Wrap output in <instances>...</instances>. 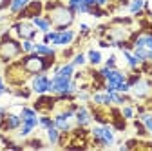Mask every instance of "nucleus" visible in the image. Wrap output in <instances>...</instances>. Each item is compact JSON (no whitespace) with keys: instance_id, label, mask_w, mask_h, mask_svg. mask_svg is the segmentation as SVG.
Masks as SVG:
<instances>
[{"instance_id":"e433bc0d","label":"nucleus","mask_w":152,"mask_h":151,"mask_svg":"<svg viewBox=\"0 0 152 151\" xmlns=\"http://www.w3.org/2000/svg\"><path fill=\"white\" fill-rule=\"evenodd\" d=\"M62 56H64V58H72V56H74V51H72V47H71V49H65V51L62 53Z\"/></svg>"},{"instance_id":"2f4dec72","label":"nucleus","mask_w":152,"mask_h":151,"mask_svg":"<svg viewBox=\"0 0 152 151\" xmlns=\"http://www.w3.org/2000/svg\"><path fill=\"white\" fill-rule=\"evenodd\" d=\"M118 58H116V55H110L109 58L105 60V66L109 67V69H114V67H118V62H116Z\"/></svg>"},{"instance_id":"412c9836","label":"nucleus","mask_w":152,"mask_h":151,"mask_svg":"<svg viewBox=\"0 0 152 151\" xmlns=\"http://www.w3.org/2000/svg\"><path fill=\"white\" fill-rule=\"evenodd\" d=\"M127 11L130 13V15H138V13H141V11H145V0H130L129 2V6H127Z\"/></svg>"},{"instance_id":"20e7f679","label":"nucleus","mask_w":152,"mask_h":151,"mask_svg":"<svg viewBox=\"0 0 152 151\" xmlns=\"http://www.w3.org/2000/svg\"><path fill=\"white\" fill-rule=\"evenodd\" d=\"M4 78H6V82L15 89V87H22V86H26V82L31 78V75L24 69V66L20 64V60H13V62L6 64Z\"/></svg>"},{"instance_id":"4be33fe9","label":"nucleus","mask_w":152,"mask_h":151,"mask_svg":"<svg viewBox=\"0 0 152 151\" xmlns=\"http://www.w3.org/2000/svg\"><path fill=\"white\" fill-rule=\"evenodd\" d=\"M120 113H121V117H123L125 120H132V118L136 117V107L132 106V104H129V102H125V104L121 106Z\"/></svg>"},{"instance_id":"ea45409f","label":"nucleus","mask_w":152,"mask_h":151,"mask_svg":"<svg viewBox=\"0 0 152 151\" xmlns=\"http://www.w3.org/2000/svg\"><path fill=\"white\" fill-rule=\"evenodd\" d=\"M4 82H6V78L2 77V75H0V89H6V87H7V86H6Z\"/></svg>"},{"instance_id":"dca6fc26","label":"nucleus","mask_w":152,"mask_h":151,"mask_svg":"<svg viewBox=\"0 0 152 151\" xmlns=\"http://www.w3.org/2000/svg\"><path fill=\"white\" fill-rule=\"evenodd\" d=\"M74 40H76V31H72L71 27H69V29H64V31H60L58 46H71Z\"/></svg>"},{"instance_id":"6ab92c4d","label":"nucleus","mask_w":152,"mask_h":151,"mask_svg":"<svg viewBox=\"0 0 152 151\" xmlns=\"http://www.w3.org/2000/svg\"><path fill=\"white\" fill-rule=\"evenodd\" d=\"M45 133H47V142H49L51 146H58V142H60V135H62V131H60L58 127L53 126V127L45 129Z\"/></svg>"},{"instance_id":"1a4fd4ad","label":"nucleus","mask_w":152,"mask_h":151,"mask_svg":"<svg viewBox=\"0 0 152 151\" xmlns=\"http://www.w3.org/2000/svg\"><path fill=\"white\" fill-rule=\"evenodd\" d=\"M58 104V98H56V95H49V93H44V95H38V98L34 100V109L38 111V113H49L54 109V106Z\"/></svg>"},{"instance_id":"c85d7f7f","label":"nucleus","mask_w":152,"mask_h":151,"mask_svg":"<svg viewBox=\"0 0 152 151\" xmlns=\"http://www.w3.org/2000/svg\"><path fill=\"white\" fill-rule=\"evenodd\" d=\"M71 62H72L76 67H83L85 62H87V55H85V53H74V56H72Z\"/></svg>"},{"instance_id":"58836bf2","label":"nucleus","mask_w":152,"mask_h":151,"mask_svg":"<svg viewBox=\"0 0 152 151\" xmlns=\"http://www.w3.org/2000/svg\"><path fill=\"white\" fill-rule=\"evenodd\" d=\"M7 113H9V111H7V107H0V120H2V118L7 115Z\"/></svg>"},{"instance_id":"9d476101","label":"nucleus","mask_w":152,"mask_h":151,"mask_svg":"<svg viewBox=\"0 0 152 151\" xmlns=\"http://www.w3.org/2000/svg\"><path fill=\"white\" fill-rule=\"evenodd\" d=\"M31 89L36 95H44V93L51 91V78L47 77V73H38L31 77Z\"/></svg>"},{"instance_id":"ddd939ff","label":"nucleus","mask_w":152,"mask_h":151,"mask_svg":"<svg viewBox=\"0 0 152 151\" xmlns=\"http://www.w3.org/2000/svg\"><path fill=\"white\" fill-rule=\"evenodd\" d=\"M33 24H34V27L40 31V33H47V31H51V20L47 18V15L44 13V15H40V16H34L33 20H31Z\"/></svg>"},{"instance_id":"b1692460","label":"nucleus","mask_w":152,"mask_h":151,"mask_svg":"<svg viewBox=\"0 0 152 151\" xmlns=\"http://www.w3.org/2000/svg\"><path fill=\"white\" fill-rule=\"evenodd\" d=\"M140 120L143 122V126L147 127V131L148 133H152V111H143V113H140Z\"/></svg>"},{"instance_id":"473e14b6","label":"nucleus","mask_w":152,"mask_h":151,"mask_svg":"<svg viewBox=\"0 0 152 151\" xmlns=\"http://www.w3.org/2000/svg\"><path fill=\"white\" fill-rule=\"evenodd\" d=\"M89 33H91V27L87 24H80V36H82V38L89 36Z\"/></svg>"},{"instance_id":"f03ea898","label":"nucleus","mask_w":152,"mask_h":151,"mask_svg":"<svg viewBox=\"0 0 152 151\" xmlns=\"http://www.w3.org/2000/svg\"><path fill=\"white\" fill-rule=\"evenodd\" d=\"M18 60L24 66V69L33 77V75L47 73L49 69H53V66L56 62V56H42V55L33 51V53H24Z\"/></svg>"},{"instance_id":"6e6552de","label":"nucleus","mask_w":152,"mask_h":151,"mask_svg":"<svg viewBox=\"0 0 152 151\" xmlns=\"http://www.w3.org/2000/svg\"><path fill=\"white\" fill-rule=\"evenodd\" d=\"M40 15H44V2H40V0H31L27 4V7L15 16V20H33L34 16H40Z\"/></svg>"},{"instance_id":"423d86ee","label":"nucleus","mask_w":152,"mask_h":151,"mask_svg":"<svg viewBox=\"0 0 152 151\" xmlns=\"http://www.w3.org/2000/svg\"><path fill=\"white\" fill-rule=\"evenodd\" d=\"M91 135L94 140V146L100 147H110L116 142V137H114V129L109 124H98L91 129Z\"/></svg>"},{"instance_id":"c9c22d12","label":"nucleus","mask_w":152,"mask_h":151,"mask_svg":"<svg viewBox=\"0 0 152 151\" xmlns=\"http://www.w3.org/2000/svg\"><path fill=\"white\" fill-rule=\"evenodd\" d=\"M9 4H11V0H0V13L4 9H9Z\"/></svg>"},{"instance_id":"79ce46f5","label":"nucleus","mask_w":152,"mask_h":151,"mask_svg":"<svg viewBox=\"0 0 152 151\" xmlns=\"http://www.w3.org/2000/svg\"><path fill=\"white\" fill-rule=\"evenodd\" d=\"M2 33H4V31H2V29H0V38H2Z\"/></svg>"},{"instance_id":"7c9ffc66","label":"nucleus","mask_w":152,"mask_h":151,"mask_svg":"<svg viewBox=\"0 0 152 151\" xmlns=\"http://www.w3.org/2000/svg\"><path fill=\"white\" fill-rule=\"evenodd\" d=\"M134 127H136V131H138V137H147L148 135V131H147V127L143 126V122L138 118L136 122H134Z\"/></svg>"},{"instance_id":"7ed1b4c3","label":"nucleus","mask_w":152,"mask_h":151,"mask_svg":"<svg viewBox=\"0 0 152 151\" xmlns=\"http://www.w3.org/2000/svg\"><path fill=\"white\" fill-rule=\"evenodd\" d=\"M24 55L22 51V44L18 38H13L9 29H6L2 33V38H0V62L2 64H9L13 60H18Z\"/></svg>"},{"instance_id":"4c0bfd02","label":"nucleus","mask_w":152,"mask_h":151,"mask_svg":"<svg viewBox=\"0 0 152 151\" xmlns=\"http://www.w3.org/2000/svg\"><path fill=\"white\" fill-rule=\"evenodd\" d=\"M109 2H110V0H96V6H100V7H105Z\"/></svg>"},{"instance_id":"9b49d317","label":"nucleus","mask_w":152,"mask_h":151,"mask_svg":"<svg viewBox=\"0 0 152 151\" xmlns=\"http://www.w3.org/2000/svg\"><path fill=\"white\" fill-rule=\"evenodd\" d=\"M20 126H22V117L15 115V113H7V115L0 120V129L2 131H18Z\"/></svg>"},{"instance_id":"393cba45","label":"nucleus","mask_w":152,"mask_h":151,"mask_svg":"<svg viewBox=\"0 0 152 151\" xmlns=\"http://www.w3.org/2000/svg\"><path fill=\"white\" fill-rule=\"evenodd\" d=\"M31 93H33V89L31 87H26V86H22V87H15L13 89V95L15 97H18V98H31Z\"/></svg>"},{"instance_id":"f3484780","label":"nucleus","mask_w":152,"mask_h":151,"mask_svg":"<svg viewBox=\"0 0 152 151\" xmlns=\"http://www.w3.org/2000/svg\"><path fill=\"white\" fill-rule=\"evenodd\" d=\"M29 2H31V0H11V4H9V13H11V16H16L20 11H24Z\"/></svg>"},{"instance_id":"2eb2a0df","label":"nucleus","mask_w":152,"mask_h":151,"mask_svg":"<svg viewBox=\"0 0 152 151\" xmlns=\"http://www.w3.org/2000/svg\"><path fill=\"white\" fill-rule=\"evenodd\" d=\"M91 100H92V104H96V106H112V100H110L107 91H103V93L102 91H94Z\"/></svg>"},{"instance_id":"a19ab883","label":"nucleus","mask_w":152,"mask_h":151,"mask_svg":"<svg viewBox=\"0 0 152 151\" xmlns=\"http://www.w3.org/2000/svg\"><path fill=\"white\" fill-rule=\"evenodd\" d=\"M6 20H7V16H6V15H0V24L6 22Z\"/></svg>"},{"instance_id":"0eeeda50","label":"nucleus","mask_w":152,"mask_h":151,"mask_svg":"<svg viewBox=\"0 0 152 151\" xmlns=\"http://www.w3.org/2000/svg\"><path fill=\"white\" fill-rule=\"evenodd\" d=\"M130 93H132V98H136L140 102L152 104V80L141 77L134 86L130 87Z\"/></svg>"},{"instance_id":"37998d69","label":"nucleus","mask_w":152,"mask_h":151,"mask_svg":"<svg viewBox=\"0 0 152 151\" xmlns=\"http://www.w3.org/2000/svg\"><path fill=\"white\" fill-rule=\"evenodd\" d=\"M0 64H2V62H0Z\"/></svg>"},{"instance_id":"c03bdc74","label":"nucleus","mask_w":152,"mask_h":151,"mask_svg":"<svg viewBox=\"0 0 152 151\" xmlns=\"http://www.w3.org/2000/svg\"><path fill=\"white\" fill-rule=\"evenodd\" d=\"M150 109H152V107H150Z\"/></svg>"},{"instance_id":"f704fd0d","label":"nucleus","mask_w":152,"mask_h":151,"mask_svg":"<svg viewBox=\"0 0 152 151\" xmlns=\"http://www.w3.org/2000/svg\"><path fill=\"white\" fill-rule=\"evenodd\" d=\"M29 147H44V144H42V140H38V138H34V140H31L29 144H27Z\"/></svg>"},{"instance_id":"aec40b11","label":"nucleus","mask_w":152,"mask_h":151,"mask_svg":"<svg viewBox=\"0 0 152 151\" xmlns=\"http://www.w3.org/2000/svg\"><path fill=\"white\" fill-rule=\"evenodd\" d=\"M102 51H98V49H89L87 51V62L92 66V67H96V66H100L102 64Z\"/></svg>"},{"instance_id":"4468645a","label":"nucleus","mask_w":152,"mask_h":151,"mask_svg":"<svg viewBox=\"0 0 152 151\" xmlns=\"http://www.w3.org/2000/svg\"><path fill=\"white\" fill-rule=\"evenodd\" d=\"M121 55H123V58H125V62H127V66H129L130 71H140L141 62L136 58L134 53H132L130 49H121ZM140 73H141V71H140Z\"/></svg>"},{"instance_id":"f8f14e48","label":"nucleus","mask_w":152,"mask_h":151,"mask_svg":"<svg viewBox=\"0 0 152 151\" xmlns=\"http://www.w3.org/2000/svg\"><path fill=\"white\" fill-rule=\"evenodd\" d=\"M74 120H76V126L87 127V126L92 122L91 107H87V106H78V109H76V113H74Z\"/></svg>"},{"instance_id":"c756f323","label":"nucleus","mask_w":152,"mask_h":151,"mask_svg":"<svg viewBox=\"0 0 152 151\" xmlns=\"http://www.w3.org/2000/svg\"><path fill=\"white\" fill-rule=\"evenodd\" d=\"M20 44H22V51L24 53H33L34 51V40L26 38V40H20Z\"/></svg>"},{"instance_id":"cd10ccee","label":"nucleus","mask_w":152,"mask_h":151,"mask_svg":"<svg viewBox=\"0 0 152 151\" xmlns=\"http://www.w3.org/2000/svg\"><path fill=\"white\" fill-rule=\"evenodd\" d=\"M132 22H134V18H130V16H116V18H112L110 24H116V26H132Z\"/></svg>"},{"instance_id":"a211bd4d","label":"nucleus","mask_w":152,"mask_h":151,"mask_svg":"<svg viewBox=\"0 0 152 151\" xmlns=\"http://www.w3.org/2000/svg\"><path fill=\"white\" fill-rule=\"evenodd\" d=\"M34 53L42 55V56H56V49H54V47H51L49 44H44V42L34 44Z\"/></svg>"},{"instance_id":"5701e85b","label":"nucleus","mask_w":152,"mask_h":151,"mask_svg":"<svg viewBox=\"0 0 152 151\" xmlns=\"http://www.w3.org/2000/svg\"><path fill=\"white\" fill-rule=\"evenodd\" d=\"M38 126H40L42 129H49L54 126V118L51 115H47V113H42L40 117H38Z\"/></svg>"},{"instance_id":"72a5a7b5","label":"nucleus","mask_w":152,"mask_h":151,"mask_svg":"<svg viewBox=\"0 0 152 151\" xmlns=\"http://www.w3.org/2000/svg\"><path fill=\"white\" fill-rule=\"evenodd\" d=\"M145 13L147 16H152V0H145Z\"/></svg>"},{"instance_id":"f257e3e1","label":"nucleus","mask_w":152,"mask_h":151,"mask_svg":"<svg viewBox=\"0 0 152 151\" xmlns=\"http://www.w3.org/2000/svg\"><path fill=\"white\" fill-rule=\"evenodd\" d=\"M44 13L47 15L51 26L56 31L69 29L74 24V16H76V13L67 4H64L62 0H47L44 4Z\"/></svg>"},{"instance_id":"39448f33","label":"nucleus","mask_w":152,"mask_h":151,"mask_svg":"<svg viewBox=\"0 0 152 151\" xmlns=\"http://www.w3.org/2000/svg\"><path fill=\"white\" fill-rule=\"evenodd\" d=\"M9 33L13 38H18V40H26V38L34 40L40 31L34 27V24L31 20H15L9 26Z\"/></svg>"},{"instance_id":"a878e982","label":"nucleus","mask_w":152,"mask_h":151,"mask_svg":"<svg viewBox=\"0 0 152 151\" xmlns=\"http://www.w3.org/2000/svg\"><path fill=\"white\" fill-rule=\"evenodd\" d=\"M74 69H76V66H74L72 62H64V64H62V67H60V71L56 73V75H64V77H72V75H74Z\"/></svg>"},{"instance_id":"bb28decb","label":"nucleus","mask_w":152,"mask_h":151,"mask_svg":"<svg viewBox=\"0 0 152 151\" xmlns=\"http://www.w3.org/2000/svg\"><path fill=\"white\" fill-rule=\"evenodd\" d=\"M132 53H134V56H136L140 62L148 60V49L147 47H132Z\"/></svg>"}]
</instances>
